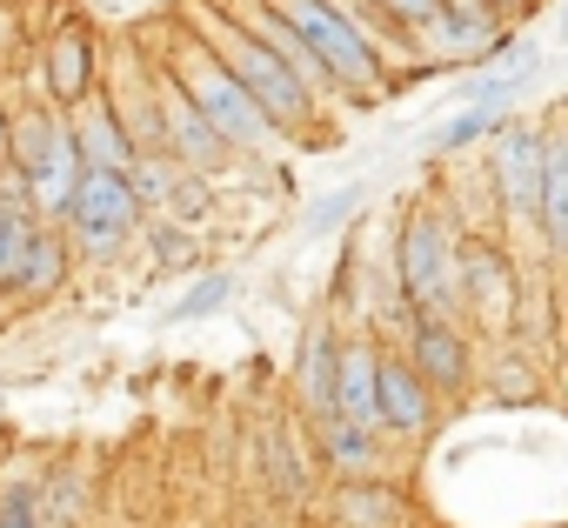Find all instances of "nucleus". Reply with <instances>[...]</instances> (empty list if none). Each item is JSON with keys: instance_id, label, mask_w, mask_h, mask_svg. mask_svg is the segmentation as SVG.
Instances as JSON below:
<instances>
[{"instance_id": "6ab92c4d", "label": "nucleus", "mask_w": 568, "mask_h": 528, "mask_svg": "<svg viewBox=\"0 0 568 528\" xmlns=\"http://www.w3.org/2000/svg\"><path fill=\"white\" fill-rule=\"evenodd\" d=\"M495 128H501V108H462L455 121H442V128H435V141H428V148H435V154H455V148L488 141Z\"/></svg>"}, {"instance_id": "a211bd4d", "label": "nucleus", "mask_w": 568, "mask_h": 528, "mask_svg": "<svg viewBox=\"0 0 568 528\" xmlns=\"http://www.w3.org/2000/svg\"><path fill=\"white\" fill-rule=\"evenodd\" d=\"M234 288H241V282H234L227 268H221V275H201V282L168 308V322H207V315H221V308L234 302Z\"/></svg>"}, {"instance_id": "0eeeda50", "label": "nucleus", "mask_w": 568, "mask_h": 528, "mask_svg": "<svg viewBox=\"0 0 568 528\" xmlns=\"http://www.w3.org/2000/svg\"><path fill=\"white\" fill-rule=\"evenodd\" d=\"M462 308L481 322V328H508L515 308H521V288H515V261L488 241H468L462 247Z\"/></svg>"}, {"instance_id": "4468645a", "label": "nucleus", "mask_w": 568, "mask_h": 528, "mask_svg": "<svg viewBox=\"0 0 568 528\" xmlns=\"http://www.w3.org/2000/svg\"><path fill=\"white\" fill-rule=\"evenodd\" d=\"M541 241L568 261V134H541V194H535Z\"/></svg>"}, {"instance_id": "423d86ee", "label": "nucleus", "mask_w": 568, "mask_h": 528, "mask_svg": "<svg viewBox=\"0 0 568 528\" xmlns=\"http://www.w3.org/2000/svg\"><path fill=\"white\" fill-rule=\"evenodd\" d=\"M488 187L515 221H535V194H541V128L528 121H501L495 148H488Z\"/></svg>"}, {"instance_id": "20e7f679", "label": "nucleus", "mask_w": 568, "mask_h": 528, "mask_svg": "<svg viewBox=\"0 0 568 528\" xmlns=\"http://www.w3.org/2000/svg\"><path fill=\"white\" fill-rule=\"evenodd\" d=\"M395 282L415 315H455L462 308V241L442 207H408L395 241Z\"/></svg>"}, {"instance_id": "412c9836", "label": "nucleus", "mask_w": 568, "mask_h": 528, "mask_svg": "<svg viewBox=\"0 0 568 528\" xmlns=\"http://www.w3.org/2000/svg\"><path fill=\"white\" fill-rule=\"evenodd\" d=\"M355 207H362V181H348V187H335V194H322V201L308 207V221H302V234H308V241H322V234H328V227H342V221H348Z\"/></svg>"}, {"instance_id": "9b49d317", "label": "nucleus", "mask_w": 568, "mask_h": 528, "mask_svg": "<svg viewBox=\"0 0 568 528\" xmlns=\"http://www.w3.org/2000/svg\"><path fill=\"white\" fill-rule=\"evenodd\" d=\"M375 362H382V348L368 335L342 342V362H335V422H348L355 435L382 441V428H375Z\"/></svg>"}, {"instance_id": "ddd939ff", "label": "nucleus", "mask_w": 568, "mask_h": 528, "mask_svg": "<svg viewBox=\"0 0 568 528\" xmlns=\"http://www.w3.org/2000/svg\"><path fill=\"white\" fill-rule=\"evenodd\" d=\"M68 128H74V148H81L88 167H108V174H128L134 167V141H128L114 101H81V114Z\"/></svg>"}, {"instance_id": "1a4fd4ad", "label": "nucleus", "mask_w": 568, "mask_h": 528, "mask_svg": "<svg viewBox=\"0 0 568 528\" xmlns=\"http://www.w3.org/2000/svg\"><path fill=\"white\" fill-rule=\"evenodd\" d=\"M154 81V114H161V134H168V154L187 167V174H214L227 161V141L194 114V101L168 81V74H148Z\"/></svg>"}, {"instance_id": "f03ea898", "label": "nucleus", "mask_w": 568, "mask_h": 528, "mask_svg": "<svg viewBox=\"0 0 568 528\" xmlns=\"http://www.w3.org/2000/svg\"><path fill=\"white\" fill-rule=\"evenodd\" d=\"M161 74L194 101V114L227 141V154H274V148H281V134L267 128V114H261V108L247 101V88L201 48V34H181Z\"/></svg>"}, {"instance_id": "a878e982", "label": "nucleus", "mask_w": 568, "mask_h": 528, "mask_svg": "<svg viewBox=\"0 0 568 528\" xmlns=\"http://www.w3.org/2000/svg\"><path fill=\"white\" fill-rule=\"evenodd\" d=\"M488 8H495V14L508 21V14H521V8H528V0H488Z\"/></svg>"}, {"instance_id": "f257e3e1", "label": "nucleus", "mask_w": 568, "mask_h": 528, "mask_svg": "<svg viewBox=\"0 0 568 528\" xmlns=\"http://www.w3.org/2000/svg\"><path fill=\"white\" fill-rule=\"evenodd\" d=\"M194 28H201V48H207V54H214V61H221V68L247 88V101L267 114V128H274V134H315L322 101H315V94H308L288 68H281V61H274L254 34H241L227 14L214 21L207 8H194Z\"/></svg>"}, {"instance_id": "39448f33", "label": "nucleus", "mask_w": 568, "mask_h": 528, "mask_svg": "<svg viewBox=\"0 0 568 528\" xmlns=\"http://www.w3.org/2000/svg\"><path fill=\"white\" fill-rule=\"evenodd\" d=\"M141 221H148V214H141L128 174H108V167H88V174H81L74 207H68V227H74V241H81L94 261H114V254L134 241Z\"/></svg>"}, {"instance_id": "f8f14e48", "label": "nucleus", "mask_w": 568, "mask_h": 528, "mask_svg": "<svg viewBox=\"0 0 568 528\" xmlns=\"http://www.w3.org/2000/svg\"><path fill=\"white\" fill-rule=\"evenodd\" d=\"M335 362H342L335 328H328V322H308L302 355H295V382H302V408H308V422H315V428H322V422H335Z\"/></svg>"}, {"instance_id": "5701e85b", "label": "nucleus", "mask_w": 568, "mask_h": 528, "mask_svg": "<svg viewBox=\"0 0 568 528\" xmlns=\"http://www.w3.org/2000/svg\"><path fill=\"white\" fill-rule=\"evenodd\" d=\"M435 14H442V21H462V28H481V34H508L488 0H435Z\"/></svg>"}, {"instance_id": "f3484780", "label": "nucleus", "mask_w": 568, "mask_h": 528, "mask_svg": "<svg viewBox=\"0 0 568 528\" xmlns=\"http://www.w3.org/2000/svg\"><path fill=\"white\" fill-rule=\"evenodd\" d=\"M61 275H68V247H61V234H54V227H34L28 261H21V275H14V295H48V288H61Z\"/></svg>"}, {"instance_id": "6e6552de", "label": "nucleus", "mask_w": 568, "mask_h": 528, "mask_svg": "<svg viewBox=\"0 0 568 528\" xmlns=\"http://www.w3.org/2000/svg\"><path fill=\"white\" fill-rule=\"evenodd\" d=\"M422 382H428V395H462L468 388V342H462V328L448 322V315H408V355H402Z\"/></svg>"}, {"instance_id": "7ed1b4c3", "label": "nucleus", "mask_w": 568, "mask_h": 528, "mask_svg": "<svg viewBox=\"0 0 568 528\" xmlns=\"http://www.w3.org/2000/svg\"><path fill=\"white\" fill-rule=\"evenodd\" d=\"M267 8L302 34V48L322 61V74L335 81V94H382L388 88L382 48L348 21L342 0H267Z\"/></svg>"}, {"instance_id": "dca6fc26", "label": "nucleus", "mask_w": 568, "mask_h": 528, "mask_svg": "<svg viewBox=\"0 0 568 528\" xmlns=\"http://www.w3.org/2000/svg\"><path fill=\"white\" fill-rule=\"evenodd\" d=\"M335 521L342 528H408V508L395 488H382L375 475H355L335 488Z\"/></svg>"}, {"instance_id": "9d476101", "label": "nucleus", "mask_w": 568, "mask_h": 528, "mask_svg": "<svg viewBox=\"0 0 568 528\" xmlns=\"http://www.w3.org/2000/svg\"><path fill=\"white\" fill-rule=\"evenodd\" d=\"M428 422H435L428 382H422L402 355H382V362H375V428L395 435V441H415Z\"/></svg>"}, {"instance_id": "2eb2a0df", "label": "nucleus", "mask_w": 568, "mask_h": 528, "mask_svg": "<svg viewBox=\"0 0 568 528\" xmlns=\"http://www.w3.org/2000/svg\"><path fill=\"white\" fill-rule=\"evenodd\" d=\"M88 88H94V48H88L81 28H61V34L48 41V94H54L61 108H81Z\"/></svg>"}, {"instance_id": "aec40b11", "label": "nucleus", "mask_w": 568, "mask_h": 528, "mask_svg": "<svg viewBox=\"0 0 568 528\" xmlns=\"http://www.w3.org/2000/svg\"><path fill=\"white\" fill-rule=\"evenodd\" d=\"M34 214H21V207H0V288H14V275H21V261H28V241H34Z\"/></svg>"}, {"instance_id": "4be33fe9", "label": "nucleus", "mask_w": 568, "mask_h": 528, "mask_svg": "<svg viewBox=\"0 0 568 528\" xmlns=\"http://www.w3.org/2000/svg\"><path fill=\"white\" fill-rule=\"evenodd\" d=\"M488 395H495V402H528V395H541V375H535L521 355H501L495 375H488Z\"/></svg>"}, {"instance_id": "393cba45", "label": "nucleus", "mask_w": 568, "mask_h": 528, "mask_svg": "<svg viewBox=\"0 0 568 528\" xmlns=\"http://www.w3.org/2000/svg\"><path fill=\"white\" fill-rule=\"evenodd\" d=\"M382 14H388L395 28H408V34H422V28L435 21V0H382Z\"/></svg>"}, {"instance_id": "cd10ccee", "label": "nucleus", "mask_w": 568, "mask_h": 528, "mask_svg": "<svg viewBox=\"0 0 568 528\" xmlns=\"http://www.w3.org/2000/svg\"><path fill=\"white\" fill-rule=\"evenodd\" d=\"M561 41H568V8H561Z\"/></svg>"}, {"instance_id": "bb28decb", "label": "nucleus", "mask_w": 568, "mask_h": 528, "mask_svg": "<svg viewBox=\"0 0 568 528\" xmlns=\"http://www.w3.org/2000/svg\"><path fill=\"white\" fill-rule=\"evenodd\" d=\"M0 161H8V108H0Z\"/></svg>"}, {"instance_id": "b1692460", "label": "nucleus", "mask_w": 568, "mask_h": 528, "mask_svg": "<svg viewBox=\"0 0 568 528\" xmlns=\"http://www.w3.org/2000/svg\"><path fill=\"white\" fill-rule=\"evenodd\" d=\"M154 254L168 261V268H187V261H194V241H187V227L161 214V221H154Z\"/></svg>"}]
</instances>
